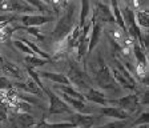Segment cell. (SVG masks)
Here are the masks:
<instances>
[{
    "mask_svg": "<svg viewBox=\"0 0 149 128\" xmlns=\"http://www.w3.org/2000/svg\"><path fill=\"white\" fill-rule=\"evenodd\" d=\"M91 72H92L93 84L99 85L102 90H116L117 83L115 81L111 72V67L108 66L101 55H97L96 62L91 63Z\"/></svg>",
    "mask_w": 149,
    "mask_h": 128,
    "instance_id": "6da1fadb",
    "label": "cell"
},
{
    "mask_svg": "<svg viewBox=\"0 0 149 128\" xmlns=\"http://www.w3.org/2000/svg\"><path fill=\"white\" fill-rule=\"evenodd\" d=\"M63 13L56 23L52 32V39L55 41H61L63 39L76 27V6L74 3H67L63 7Z\"/></svg>",
    "mask_w": 149,
    "mask_h": 128,
    "instance_id": "7a4b0ae2",
    "label": "cell"
},
{
    "mask_svg": "<svg viewBox=\"0 0 149 128\" xmlns=\"http://www.w3.org/2000/svg\"><path fill=\"white\" fill-rule=\"evenodd\" d=\"M43 92L47 95V97L49 100V104H48V113L49 115H61V113H68L69 115V113L73 112L71 107L65 103L56 92H53L51 88L44 85Z\"/></svg>",
    "mask_w": 149,
    "mask_h": 128,
    "instance_id": "3957f363",
    "label": "cell"
},
{
    "mask_svg": "<svg viewBox=\"0 0 149 128\" xmlns=\"http://www.w3.org/2000/svg\"><path fill=\"white\" fill-rule=\"evenodd\" d=\"M67 78L69 79L72 87L74 85L79 90L87 91L88 88H91L93 85V80L89 76V73L87 71L80 69L77 66H73V64H71V67H69V72L67 75Z\"/></svg>",
    "mask_w": 149,
    "mask_h": 128,
    "instance_id": "277c9868",
    "label": "cell"
},
{
    "mask_svg": "<svg viewBox=\"0 0 149 128\" xmlns=\"http://www.w3.org/2000/svg\"><path fill=\"white\" fill-rule=\"evenodd\" d=\"M0 10L13 13H24V15L35 13L37 11L36 8L25 3L24 0H0Z\"/></svg>",
    "mask_w": 149,
    "mask_h": 128,
    "instance_id": "5b68a950",
    "label": "cell"
},
{
    "mask_svg": "<svg viewBox=\"0 0 149 128\" xmlns=\"http://www.w3.org/2000/svg\"><path fill=\"white\" fill-rule=\"evenodd\" d=\"M140 104V95L139 94H130L127 96H123L120 99H109L108 100V106H115L118 108L127 111L128 113H132L137 109Z\"/></svg>",
    "mask_w": 149,
    "mask_h": 128,
    "instance_id": "8992f818",
    "label": "cell"
},
{
    "mask_svg": "<svg viewBox=\"0 0 149 128\" xmlns=\"http://www.w3.org/2000/svg\"><path fill=\"white\" fill-rule=\"evenodd\" d=\"M97 119L99 118L92 115V113L72 112L67 118V122L71 123L73 127H77V128H92L97 123Z\"/></svg>",
    "mask_w": 149,
    "mask_h": 128,
    "instance_id": "52a82bcc",
    "label": "cell"
},
{
    "mask_svg": "<svg viewBox=\"0 0 149 128\" xmlns=\"http://www.w3.org/2000/svg\"><path fill=\"white\" fill-rule=\"evenodd\" d=\"M12 128H32L36 124L35 118L29 112H16L11 111L8 115Z\"/></svg>",
    "mask_w": 149,
    "mask_h": 128,
    "instance_id": "ba28073f",
    "label": "cell"
},
{
    "mask_svg": "<svg viewBox=\"0 0 149 128\" xmlns=\"http://www.w3.org/2000/svg\"><path fill=\"white\" fill-rule=\"evenodd\" d=\"M92 17L100 23H112V24H115V19H113V16H112L109 6L105 3H102V1H100V0L96 1V4H95Z\"/></svg>",
    "mask_w": 149,
    "mask_h": 128,
    "instance_id": "9c48e42d",
    "label": "cell"
},
{
    "mask_svg": "<svg viewBox=\"0 0 149 128\" xmlns=\"http://www.w3.org/2000/svg\"><path fill=\"white\" fill-rule=\"evenodd\" d=\"M19 20L22 22L23 27H39V25H44V24H47V23L52 22L53 16L29 13V15H22L19 17Z\"/></svg>",
    "mask_w": 149,
    "mask_h": 128,
    "instance_id": "30bf717a",
    "label": "cell"
},
{
    "mask_svg": "<svg viewBox=\"0 0 149 128\" xmlns=\"http://www.w3.org/2000/svg\"><path fill=\"white\" fill-rule=\"evenodd\" d=\"M91 31H89V43H88V53H91L96 45L99 44L100 38H101L102 32V23L95 20L93 17H91Z\"/></svg>",
    "mask_w": 149,
    "mask_h": 128,
    "instance_id": "8fae6325",
    "label": "cell"
},
{
    "mask_svg": "<svg viewBox=\"0 0 149 128\" xmlns=\"http://www.w3.org/2000/svg\"><path fill=\"white\" fill-rule=\"evenodd\" d=\"M60 96H61V99L64 100L65 103L71 107L72 111L74 109V111H76V112H79V113H92V108H91V107L88 106L84 100L74 99V97L67 96V95H64V94H61Z\"/></svg>",
    "mask_w": 149,
    "mask_h": 128,
    "instance_id": "7c38bea8",
    "label": "cell"
},
{
    "mask_svg": "<svg viewBox=\"0 0 149 128\" xmlns=\"http://www.w3.org/2000/svg\"><path fill=\"white\" fill-rule=\"evenodd\" d=\"M84 99L85 100H89L92 103L95 104H99V106H108V97L105 96L104 92H101L100 90H96V88H88L87 91H84Z\"/></svg>",
    "mask_w": 149,
    "mask_h": 128,
    "instance_id": "4fadbf2b",
    "label": "cell"
},
{
    "mask_svg": "<svg viewBox=\"0 0 149 128\" xmlns=\"http://www.w3.org/2000/svg\"><path fill=\"white\" fill-rule=\"evenodd\" d=\"M100 112H101L102 116L115 119V120H127V119L129 118V113H128L127 111L118 108V107H115V106H104V107H101Z\"/></svg>",
    "mask_w": 149,
    "mask_h": 128,
    "instance_id": "5bb4252c",
    "label": "cell"
},
{
    "mask_svg": "<svg viewBox=\"0 0 149 128\" xmlns=\"http://www.w3.org/2000/svg\"><path fill=\"white\" fill-rule=\"evenodd\" d=\"M40 79H47L52 81L55 84H63V85H71V81L67 78L65 73L61 72H49V71H37Z\"/></svg>",
    "mask_w": 149,
    "mask_h": 128,
    "instance_id": "9a60e30c",
    "label": "cell"
},
{
    "mask_svg": "<svg viewBox=\"0 0 149 128\" xmlns=\"http://www.w3.org/2000/svg\"><path fill=\"white\" fill-rule=\"evenodd\" d=\"M13 88L16 91H23V92H27V94H31V95H41V88L35 83L32 79H28L27 81H23V83H15L13 84Z\"/></svg>",
    "mask_w": 149,
    "mask_h": 128,
    "instance_id": "2e32d148",
    "label": "cell"
},
{
    "mask_svg": "<svg viewBox=\"0 0 149 128\" xmlns=\"http://www.w3.org/2000/svg\"><path fill=\"white\" fill-rule=\"evenodd\" d=\"M109 8H111L112 16L115 19V23L121 28L123 32H127V28H125L124 20H123V16H121V11H120V4H118L117 0H109Z\"/></svg>",
    "mask_w": 149,
    "mask_h": 128,
    "instance_id": "e0dca14e",
    "label": "cell"
},
{
    "mask_svg": "<svg viewBox=\"0 0 149 128\" xmlns=\"http://www.w3.org/2000/svg\"><path fill=\"white\" fill-rule=\"evenodd\" d=\"M111 72H112V76H113V79H115V81L117 83V85H121L123 88H125V90H130V91H137V87H134L132 83H130L129 80H128L127 78H125L123 73H121L120 71H118L116 67H112L111 68Z\"/></svg>",
    "mask_w": 149,
    "mask_h": 128,
    "instance_id": "ac0fdd59",
    "label": "cell"
},
{
    "mask_svg": "<svg viewBox=\"0 0 149 128\" xmlns=\"http://www.w3.org/2000/svg\"><path fill=\"white\" fill-rule=\"evenodd\" d=\"M91 13V0H81L80 8H79V23L77 25L83 28L88 23V16Z\"/></svg>",
    "mask_w": 149,
    "mask_h": 128,
    "instance_id": "d6986e66",
    "label": "cell"
},
{
    "mask_svg": "<svg viewBox=\"0 0 149 128\" xmlns=\"http://www.w3.org/2000/svg\"><path fill=\"white\" fill-rule=\"evenodd\" d=\"M1 69H3V72L6 75L11 76V78L22 79V69H20L19 66H16L15 63L3 60V62H1Z\"/></svg>",
    "mask_w": 149,
    "mask_h": 128,
    "instance_id": "ffe728a7",
    "label": "cell"
},
{
    "mask_svg": "<svg viewBox=\"0 0 149 128\" xmlns=\"http://www.w3.org/2000/svg\"><path fill=\"white\" fill-rule=\"evenodd\" d=\"M55 90L60 91L61 94L67 95V96H71V97H74V99H79V100H85L84 99V95L81 94L80 91L74 90L72 85H63V84H55L53 85Z\"/></svg>",
    "mask_w": 149,
    "mask_h": 128,
    "instance_id": "44dd1931",
    "label": "cell"
},
{
    "mask_svg": "<svg viewBox=\"0 0 149 128\" xmlns=\"http://www.w3.org/2000/svg\"><path fill=\"white\" fill-rule=\"evenodd\" d=\"M134 19H136V23L140 28H148L149 15L145 8H139L137 11H134Z\"/></svg>",
    "mask_w": 149,
    "mask_h": 128,
    "instance_id": "7402d4cb",
    "label": "cell"
},
{
    "mask_svg": "<svg viewBox=\"0 0 149 128\" xmlns=\"http://www.w3.org/2000/svg\"><path fill=\"white\" fill-rule=\"evenodd\" d=\"M32 128H73V125L68 122H63V123H49L47 122V119H41L39 123L33 125Z\"/></svg>",
    "mask_w": 149,
    "mask_h": 128,
    "instance_id": "603a6c76",
    "label": "cell"
},
{
    "mask_svg": "<svg viewBox=\"0 0 149 128\" xmlns=\"http://www.w3.org/2000/svg\"><path fill=\"white\" fill-rule=\"evenodd\" d=\"M24 62H25V64H27V67H31V68H37V67L45 66L47 63L51 62V60L43 59V57L36 56V55H25Z\"/></svg>",
    "mask_w": 149,
    "mask_h": 128,
    "instance_id": "cb8c5ba5",
    "label": "cell"
},
{
    "mask_svg": "<svg viewBox=\"0 0 149 128\" xmlns=\"http://www.w3.org/2000/svg\"><path fill=\"white\" fill-rule=\"evenodd\" d=\"M25 3H28L29 6H32L33 8H36L37 11H41V12H49V6L44 4L41 0H24Z\"/></svg>",
    "mask_w": 149,
    "mask_h": 128,
    "instance_id": "d4e9b609",
    "label": "cell"
},
{
    "mask_svg": "<svg viewBox=\"0 0 149 128\" xmlns=\"http://www.w3.org/2000/svg\"><path fill=\"white\" fill-rule=\"evenodd\" d=\"M27 73L29 75V79H32V80H33L35 83H36V84L41 88V91H43L44 84H43V81H41V79H40V76H39V73H37L36 69L31 68V67H27Z\"/></svg>",
    "mask_w": 149,
    "mask_h": 128,
    "instance_id": "484cf974",
    "label": "cell"
},
{
    "mask_svg": "<svg viewBox=\"0 0 149 128\" xmlns=\"http://www.w3.org/2000/svg\"><path fill=\"white\" fill-rule=\"evenodd\" d=\"M8 115H9V106L6 101L0 100V123L7 122L8 120Z\"/></svg>",
    "mask_w": 149,
    "mask_h": 128,
    "instance_id": "4316f807",
    "label": "cell"
},
{
    "mask_svg": "<svg viewBox=\"0 0 149 128\" xmlns=\"http://www.w3.org/2000/svg\"><path fill=\"white\" fill-rule=\"evenodd\" d=\"M12 44L15 45L16 48H17L19 51H22L23 53H25V55H35V53L31 51V48L28 47V45H27L25 43H23L22 40H13V41H12Z\"/></svg>",
    "mask_w": 149,
    "mask_h": 128,
    "instance_id": "83f0119b",
    "label": "cell"
},
{
    "mask_svg": "<svg viewBox=\"0 0 149 128\" xmlns=\"http://www.w3.org/2000/svg\"><path fill=\"white\" fill-rule=\"evenodd\" d=\"M125 125H127L125 120H113V122H109L107 124H102L96 128H124Z\"/></svg>",
    "mask_w": 149,
    "mask_h": 128,
    "instance_id": "f1b7e54d",
    "label": "cell"
},
{
    "mask_svg": "<svg viewBox=\"0 0 149 128\" xmlns=\"http://www.w3.org/2000/svg\"><path fill=\"white\" fill-rule=\"evenodd\" d=\"M22 29H24V31H27L29 35L35 36L37 40H44V39H45V38H44V35L41 34V32L36 28V27H22Z\"/></svg>",
    "mask_w": 149,
    "mask_h": 128,
    "instance_id": "f546056e",
    "label": "cell"
},
{
    "mask_svg": "<svg viewBox=\"0 0 149 128\" xmlns=\"http://www.w3.org/2000/svg\"><path fill=\"white\" fill-rule=\"evenodd\" d=\"M13 90V83H11L7 76H0V91H9Z\"/></svg>",
    "mask_w": 149,
    "mask_h": 128,
    "instance_id": "4dcf8cb0",
    "label": "cell"
},
{
    "mask_svg": "<svg viewBox=\"0 0 149 128\" xmlns=\"http://www.w3.org/2000/svg\"><path fill=\"white\" fill-rule=\"evenodd\" d=\"M148 118H149V115L145 111V112H143L141 115H140V118L137 119V120H134V123L132 125L136 127V125H141V124H148Z\"/></svg>",
    "mask_w": 149,
    "mask_h": 128,
    "instance_id": "1f68e13d",
    "label": "cell"
},
{
    "mask_svg": "<svg viewBox=\"0 0 149 128\" xmlns=\"http://www.w3.org/2000/svg\"><path fill=\"white\" fill-rule=\"evenodd\" d=\"M44 4H47V6H51V3H52V0H41Z\"/></svg>",
    "mask_w": 149,
    "mask_h": 128,
    "instance_id": "d6a6232c",
    "label": "cell"
},
{
    "mask_svg": "<svg viewBox=\"0 0 149 128\" xmlns=\"http://www.w3.org/2000/svg\"><path fill=\"white\" fill-rule=\"evenodd\" d=\"M136 128H148V124H141V125H136Z\"/></svg>",
    "mask_w": 149,
    "mask_h": 128,
    "instance_id": "836d02e7",
    "label": "cell"
},
{
    "mask_svg": "<svg viewBox=\"0 0 149 128\" xmlns=\"http://www.w3.org/2000/svg\"><path fill=\"white\" fill-rule=\"evenodd\" d=\"M61 3H63V7H64L67 3H69V0H61Z\"/></svg>",
    "mask_w": 149,
    "mask_h": 128,
    "instance_id": "e575fe53",
    "label": "cell"
},
{
    "mask_svg": "<svg viewBox=\"0 0 149 128\" xmlns=\"http://www.w3.org/2000/svg\"><path fill=\"white\" fill-rule=\"evenodd\" d=\"M124 1H125V4H129L130 3V0H124Z\"/></svg>",
    "mask_w": 149,
    "mask_h": 128,
    "instance_id": "d590c367",
    "label": "cell"
},
{
    "mask_svg": "<svg viewBox=\"0 0 149 128\" xmlns=\"http://www.w3.org/2000/svg\"><path fill=\"white\" fill-rule=\"evenodd\" d=\"M100 1H104V0H100Z\"/></svg>",
    "mask_w": 149,
    "mask_h": 128,
    "instance_id": "8d00e7d4",
    "label": "cell"
}]
</instances>
